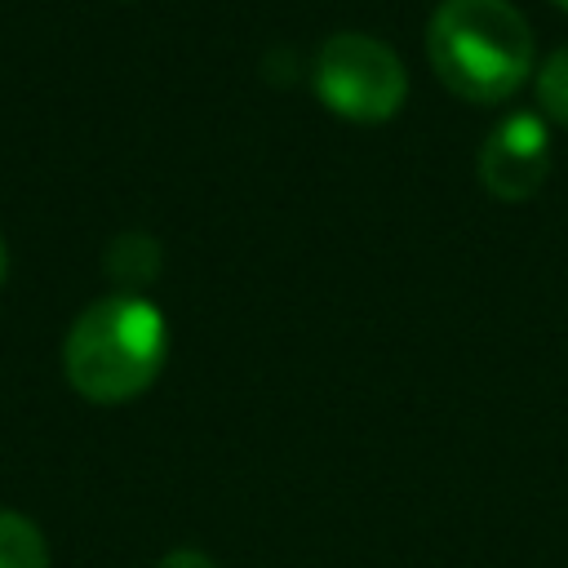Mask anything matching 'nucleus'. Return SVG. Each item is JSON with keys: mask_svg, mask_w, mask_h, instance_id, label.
Masks as SVG:
<instances>
[{"mask_svg": "<svg viewBox=\"0 0 568 568\" xmlns=\"http://www.w3.org/2000/svg\"><path fill=\"white\" fill-rule=\"evenodd\" d=\"M439 84L466 102H501L532 71V31L510 0H439L426 22Z\"/></svg>", "mask_w": 568, "mask_h": 568, "instance_id": "nucleus-1", "label": "nucleus"}, {"mask_svg": "<svg viewBox=\"0 0 568 568\" xmlns=\"http://www.w3.org/2000/svg\"><path fill=\"white\" fill-rule=\"evenodd\" d=\"M160 262H164L160 240L146 235V231H124V235H115V240L106 244V257H102L106 275H111L115 284H129V288L151 284V280L160 275Z\"/></svg>", "mask_w": 568, "mask_h": 568, "instance_id": "nucleus-5", "label": "nucleus"}, {"mask_svg": "<svg viewBox=\"0 0 568 568\" xmlns=\"http://www.w3.org/2000/svg\"><path fill=\"white\" fill-rule=\"evenodd\" d=\"M546 173H550V133H546V120L532 115V111L506 115L488 133L484 151H479V178H484L488 195L519 204V200H528V195L541 191Z\"/></svg>", "mask_w": 568, "mask_h": 568, "instance_id": "nucleus-4", "label": "nucleus"}, {"mask_svg": "<svg viewBox=\"0 0 568 568\" xmlns=\"http://www.w3.org/2000/svg\"><path fill=\"white\" fill-rule=\"evenodd\" d=\"M537 102L550 120L568 124V44L537 67Z\"/></svg>", "mask_w": 568, "mask_h": 568, "instance_id": "nucleus-7", "label": "nucleus"}, {"mask_svg": "<svg viewBox=\"0 0 568 568\" xmlns=\"http://www.w3.org/2000/svg\"><path fill=\"white\" fill-rule=\"evenodd\" d=\"M169 355V324L142 293H111L89 302L62 346L71 386L93 404L142 395Z\"/></svg>", "mask_w": 568, "mask_h": 568, "instance_id": "nucleus-2", "label": "nucleus"}, {"mask_svg": "<svg viewBox=\"0 0 568 568\" xmlns=\"http://www.w3.org/2000/svg\"><path fill=\"white\" fill-rule=\"evenodd\" d=\"M155 568H217V564H213L204 550H195V546H178V550H169Z\"/></svg>", "mask_w": 568, "mask_h": 568, "instance_id": "nucleus-8", "label": "nucleus"}, {"mask_svg": "<svg viewBox=\"0 0 568 568\" xmlns=\"http://www.w3.org/2000/svg\"><path fill=\"white\" fill-rule=\"evenodd\" d=\"M311 84L333 115L355 120V124H382L408 98V75H404L399 53L364 31L328 36L315 53Z\"/></svg>", "mask_w": 568, "mask_h": 568, "instance_id": "nucleus-3", "label": "nucleus"}, {"mask_svg": "<svg viewBox=\"0 0 568 568\" xmlns=\"http://www.w3.org/2000/svg\"><path fill=\"white\" fill-rule=\"evenodd\" d=\"M555 4H559V9H568V0H555Z\"/></svg>", "mask_w": 568, "mask_h": 568, "instance_id": "nucleus-10", "label": "nucleus"}, {"mask_svg": "<svg viewBox=\"0 0 568 568\" xmlns=\"http://www.w3.org/2000/svg\"><path fill=\"white\" fill-rule=\"evenodd\" d=\"M0 568H49L40 528L18 510H0Z\"/></svg>", "mask_w": 568, "mask_h": 568, "instance_id": "nucleus-6", "label": "nucleus"}, {"mask_svg": "<svg viewBox=\"0 0 568 568\" xmlns=\"http://www.w3.org/2000/svg\"><path fill=\"white\" fill-rule=\"evenodd\" d=\"M4 266H9V253H4V240H0V280H4Z\"/></svg>", "mask_w": 568, "mask_h": 568, "instance_id": "nucleus-9", "label": "nucleus"}]
</instances>
